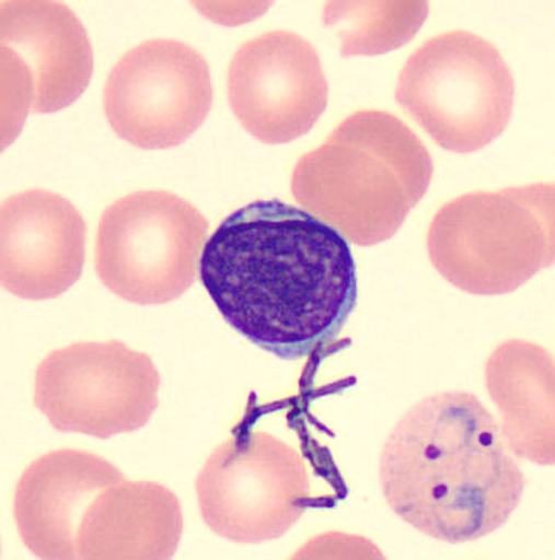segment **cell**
I'll return each instance as SVG.
<instances>
[{"mask_svg": "<svg viewBox=\"0 0 555 560\" xmlns=\"http://www.w3.org/2000/svg\"><path fill=\"white\" fill-rule=\"evenodd\" d=\"M199 278L236 332L287 361L332 345L358 303L348 242L280 200L254 201L227 217L206 243Z\"/></svg>", "mask_w": 555, "mask_h": 560, "instance_id": "obj_1", "label": "cell"}, {"mask_svg": "<svg viewBox=\"0 0 555 560\" xmlns=\"http://www.w3.org/2000/svg\"><path fill=\"white\" fill-rule=\"evenodd\" d=\"M380 485L407 525L459 545L506 525L522 501L525 477L477 397L444 393L415 405L391 430Z\"/></svg>", "mask_w": 555, "mask_h": 560, "instance_id": "obj_2", "label": "cell"}, {"mask_svg": "<svg viewBox=\"0 0 555 560\" xmlns=\"http://www.w3.org/2000/svg\"><path fill=\"white\" fill-rule=\"evenodd\" d=\"M432 174L429 151L398 117L362 110L299 159L292 194L355 245L374 246L402 228Z\"/></svg>", "mask_w": 555, "mask_h": 560, "instance_id": "obj_3", "label": "cell"}, {"mask_svg": "<svg viewBox=\"0 0 555 560\" xmlns=\"http://www.w3.org/2000/svg\"><path fill=\"white\" fill-rule=\"evenodd\" d=\"M250 396L231 438L206 460L196 493L206 525L242 545L277 539L320 497L312 494L307 450L266 429L263 406Z\"/></svg>", "mask_w": 555, "mask_h": 560, "instance_id": "obj_4", "label": "cell"}, {"mask_svg": "<svg viewBox=\"0 0 555 560\" xmlns=\"http://www.w3.org/2000/svg\"><path fill=\"white\" fill-rule=\"evenodd\" d=\"M395 98L441 148L470 153L507 128L514 80L493 43L454 31L433 36L412 54Z\"/></svg>", "mask_w": 555, "mask_h": 560, "instance_id": "obj_5", "label": "cell"}, {"mask_svg": "<svg viewBox=\"0 0 555 560\" xmlns=\"http://www.w3.org/2000/svg\"><path fill=\"white\" fill-rule=\"evenodd\" d=\"M427 245L451 280L523 282L553 261V185L462 196L436 214Z\"/></svg>", "mask_w": 555, "mask_h": 560, "instance_id": "obj_6", "label": "cell"}, {"mask_svg": "<svg viewBox=\"0 0 555 560\" xmlns=\"http://www.w3.org/2000/svg\"><path fill=\"white\" fill-rule=\"evenodd\" d=\"M207 234L205 215L184 198L166 191L127 195L100 220L96 273L127 302H174L196 282Z\"/></svg>", "mask_w": 555, "mask_h": 560, "instance_id": "obj_7", "label": "cell"}, {"mask_svg": "<svg viewBox=\"0 0 555 560\" xmlns=\"http://www.w3.org/2000/svg\"><path fill=\"white\" fill-rule=\"evenodd\" d=\"M159 388L148 354L117 340L76 342L36 369L34 404L59 432L106 440L147 427Z\"/></svg>", "mask_w": 555, "mask_h": 560, "instance_id": "obj_8", "label": "cell"}, {"mask_svg": "<svg viewBox=\"0 0 555 560\" xmlns=\"http://www.w3.org/2000/svg\"><path fill=\"white\" fill-rule=\"evenodd\" d=\"M213 103L211 71L189 45L152 39L116 62L104 89L108 124L144 150L178 147L201 128Z\"/></svg>", "mask_w": 555, "mask_h": 560, "instance_id": "obj_9", "label": "cell"}, {"mask_svg": "<svg viewBox=\"0 0 555 560\" xmlns=\"http://www.w3.org/2000/svg\"><path fill=\"white\" fill-rule=\"evenodd\" d=\"M3 95L11 112L50 114L85 92L94 52L84 25L57 2L0 4Z\"/></svg>", "mask_w": 555, "mask_h": 560, "instance_id": "obj_10", "label": "cell"}, {"mask_svg": "<svg viewBox=\"0 0 555 560\" xmlns=\"http://www.w3.org/2000/svg\"><path fill=\"white\" fill-rule=\"evenodd\" d=\"M329 86L317 51L292 32L245 42L229 70L233 114L253 138L279 144L304 137L327 106Z\"/></svg>", "mask_w": 555, "mask_h": 560, "instance_id": "obj_11", "label": "cell"}, {"mask_svg": "<svg viewBox=\"0 0 555 560\" xmlns=\"http://www.w3.org/2000/svg\"><path fill=\"white\" fill-rule=\"evenodd\" d=\"M86 224L60 195L30 189L15 194L0 211V279L9 293L26 301L53 300L83 273Z\"/></svg>", "mask_w": 555, "mask_h": 560, "instance_id": "obj_12", "label": "cell"}, {"mask_svg": "<svg viewBox=\"0 0 555 560\" xmlns=\"http://www.w3.org/2000/svg\"><path fill=\"white\" fill-rule=\"evenodd\" d=\"M184 529L175 493L123 475L97 490L78 522L72 559H167Z\"/></svg>", "mask_w": 555, "mask_h": 560, "instance_id": "obj_13", "label": "cell"}, {"mask_svg": "<svg viewBox=\"0 0 555 560\" xmlns=\"http://www.w3.org/2000/svg\"><path fill=\"white\" fill-rule=\"evenodd\" d=\"M122 474L86 451L63 448L36 458L18 481L13 500L25 547L42 559H72L81 512L100 487Z\"/></svg>", "mask_w": 555, "mask_h": 560, "instance_id": "obj_14", "label": "cell"}, {"mask_svg": "<svg viewBox=\"0 0 555 560\" xmlns=\"http://www.w3.org/2000/svg\"><path fill=\"white\" fill-rule=\"evenodd\" d=\"M427 14L426 3H332L325 7L324 22L335 28L339 26L343 56H374L412 39Z\"/></svg>", "mask_w": 555, "mask_h": 560, "instance_id": "obj_15", "label": "cell"}]
</instances>
